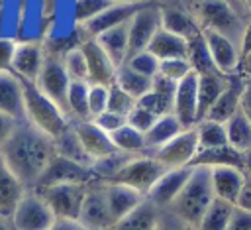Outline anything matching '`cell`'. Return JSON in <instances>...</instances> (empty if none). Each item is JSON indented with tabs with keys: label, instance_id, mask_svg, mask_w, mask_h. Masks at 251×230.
<instances>
[{
	"label": "cell",
	"instance_id": "cell-30",
	"mask_svg": "<svg viewBox=\"0 0 251 230\" xmlns=\"http://www.w3.org/2000/svg\"><path fill=\"white\" fill-rule=\"evenodd\" d=\"M227 85V77L220 73H208V75H198V122L204 120L212 104L218 100L222 90ZM196 122V124H198Z\"/></svg>",
	"mask_w": 251,
	"mask_h": 230
},
{
	"label": "cell",
	"instance_id": "cell-57",
	"mask_svg": "<svg viewBox=\"0 0 251 230\" xmlns=\"http://www.w3.org/2000/svg\"><path fill=\"white\" fill-rule=\"evenodd\" d=\"M239 75H243L245 79H251V51L239 63Z\"/></svg>",
	"mask_w": 251,
	"mask_h": 230
},
{
	"label": "cell",
	"instance_id": "cell-58",
	"mask_svg": "<svg viewBox=\"0 0 251 230\" xmlns=\"http://www.w3.org/2000/svg\"><path fill=\"white\" fill-rule=\"evenodd\" d=\"M222 2H226L227 6H231V8H233L237 14H241L243 18H249V14L245 12V8H243V4H241L239 0H222Z\"/></svg>",
	"mask_w": 251,
	"mask_h": 230
},
{
	"label": "cell",
	"instance_id": "cell-19",
	"mask_svg": "<svg viewBox=\"0 0 251 230\" xmlns=\"http://www.w3.org/2000/svg\"><path fill=\"white\" fill-rule=\"evenodd\" d=\"M73 130L78 138V142L82 144L84 151L90 155L92 161L104 159L108 155H114L118 149L114 147L110 136L106 132H102L92 120H84V122H71Z\"/></svg>",
	"mask_w": 251,
	"mask_h": 230
},
{
	"label": "cell",
	"instance_id": "cell-21",
	"mask_svg": "<svg viewBox=\"0 0 251 230\" xmlns=\"http://www.w3.org/2000/svg\"><path fill=\"white\" fill-rule=\"evenodd\" d=\"M161 28L182 37V39H192L196 35L202 33V29L198 28L196 20L192 18V14L178 2H167L161 4Z\"/></svg>",
	"mask_w": 251,
	"mask_h": 230
},
{
	"label": "cell",
	"instance_id": "cell-42",
	"mask_svg": "<svg viewBox=\"0 0 251 230\" xmlns=\"http://www.w3.org/2000/svg\"><path fill=\"white\" fill-rule=\"evenodd\" d=\"M124 65L129 67L131 71H135V73L147 77V79H153V77H157V73H159V59H157L155 55H151L147 49H145V51H139V53H135V55H131V57H127Z\"/></svg>",
	"mask_w": 251,
	"mask_h": 230
},
{
	"label": "cell",
	"instance_id": "cell-60",
	"mask_svg": "<svg viewBox=\"0 0 251 230\" xmlns=\"http://www.w3.org/2000/svg\"><path fill=\"white\" fill-rule=\"evenodd\" d=\"M0 230H14L10 218H6V216H2V214H0Z\"/></svg>",
	"mask_w": 251,
	"mask_h": 230
},
{
	"label": "cell",
	"instance_id": "cell-61",
	"mask_svg": "<svg viewBox=\"0 0 251 230\" xmlns=\"http://www.w3.org/2000/svg\"><path fill=\"white\" fill-rule=\"evenodd\" d=\"M118 4H145V2H153V0H112Z\"/></svg>",
	"mask_w": 251,
	"mask_h": 230
},
{
	"label": "cell",
	"instance_id": "cell-3",
	"mask_svg": "<svg viewBox=\"0 0 251 230\" xmlns=\"http://www.w3.org/2000/svg\"><path fill=\"white\" fill-rule=\"evenodd\" d=\"M180 4L192 14L202 31H218L239 45V37L247 18L237 14L231 6L222 0H180Z\"/></svg>",
	"mask_w": 251,
	"mask_h": 230
},
{
	"label": "cell",
	"instance_id": "cell-39",
	"mask_svg": "<svg viewBox=\"0 0 251 230\" xmlns=\"http://www.w3.org/2000/svg\"><path fill=\"white\" fill-rule=\"evenodd\" d=\"M233 208H235L233 204H229L226 201H220V199H214L210 202V206L206 208L204 216L200 218L196 230H227Z\"/></svg>",
	"mask_w": 251,
	"mask_h": 230
},
{
	"label": "cell",
	"instance_id": "cell-29",
	"mask_svg": "<svg viewBox=\"0 0 251 230\" xmlns=\"http://www.w3.org/2000/svg\"><path fill=\"white\" fill-rule=\"evenodd\" d=\"M147 51L151 55H155L159 61L165 59H186V39L167 31V29H159L153 39L147 45Z\"/></svg>",
	"mask_w": 251,
	"mask_h": 230
},
{
	"label": "cell",
	"instance_id": "cell-14",
	"mask_svg": "<svg viewBox=\"0 0 251 230\" xmlns=\"http://www.w3.org/2000/svg\"><path fill=\"white\" fill-rule=\"evenodd\" d=\"M173 114L182 124L184 130L194 128L198 122V75L188 73L176 83L173 98Z\"/></svg>",
	"mask_w": 251,
	"mask_h": 230
},
{
	"label": "cell",
	"instance_id": "cell-16",
	"mask_svg": "<svg viewBox=\"0 0 251 230\" xmlns=\"http://www.w3.org/2000/svg\"><path fill=\"white\" fill-rule=\"evenodd\" d=\"M192 173V167H176V169H167L157 183L149 189V193L145 195V199L149 202H153L157 208H169L171 202L176 199V195L180 193V189L184 187V183L188 181Z\"/></svg>",
	"mask_w": 251,
	"mask_h": 230
},
{
	"label": "cell",
	"instance_id": "cell-15",
	"mask_svg": "<svg viewBox=\"0 0 251 230\" xmlns=\"http://www.w3.org/2000/svg\"><path fill=\"white\" fill-rule=\"evenodd\" d=\"M43 61H45V47L41 43H33V41L18 43L12 57L10 73L16 75L20 81L35 83L41 73Z\"/></svg>",
	"mask_w": 251,
	"mask_h": 230
},
{
	"label": "cell",
	"instance_id": "cell-63",
	"mask_svg": "<svg viewBox=\"0 0 251 230\" xmlns=\"http://www.w3.org/2000/svg\"><path fill=\"white\" fill-rule=\"evenodd\" d=\"M155 2H159V0H155ZM165 2H175V0H165Z\"/></svg>",
	"mask_w": 251,
	"mask_h": 230
},
{
	"label": "cell",
	"instance_id": "cell-20",
	"mask_svg": "<svg viewBox=\"0 0 251 230\" xmlns=\"http://www.w3.org/2000/svg\"><path fill=\"white\" fill-rule=\"evenodd\" d=\"M210 181H212L214 199L226 201L235 206L237 197L243 187V181H245V171L239 167H233V165L210 167Z\"/></svg>",
	"mask_w": 251,
	"mask_h": 230
},
{
	"label": "cell",
	"instance_id": "cell-53",
	"mask_svg": "<svg viewBox=\"0 0 251 230\" xmlns=\"http://www.w3.org/2000/svg\"><path fill=\"white\" fill-rule=\"evenodd\" d=\"M239 57L243 59L249 51H251V16L245 20V26H243V31H241V37H239Z\"/></svg>",
	"mask_w": 251,
	"mask_h": 230
},
{
	"label": "cell",
	"instance_id": "cell-28",
	"mask_svg": "<svg viewBox=\"0 0 251 230\" xmlns=\"http://www.w3.org/2000/svg\"><path fill=\"white\" fill-rule=\"evenodd\" d=\"M25 191L27 189L20 183V179L10 171V167L0 157V214L10 218Z\"/></svg>",
	"mask_w": 251,
	"mask_h": 230
},
{
	"label": "cell",
	"instance_id": "cell-50",
	"mask_svg": "<svg viewBox=\"0 0 251 230\" xmlns=\"http://www.w3.org/2000/svg\"><path fill=\"white\" fill-rule=\"evenodd\" d=\"M16 41L10 37H0V73H8L12 67V57L16 51Z\"/></svg>",
	"mask_w": 251,
	"mask_h": 230
},
{
	"label": "cell",
	"instance_id": "cell-24",
	"mask_svg": "<svg viewBox=\"0 0 251 230\" xmlns=\"http://www.w3.org/2000/svg\"><path fill=\"white\" fill-rule=\"evenodd\" d=\"M104 195L108 202V210L112 216V222L116 224L120 218H124L127 212H131L145 197L131 187L120 185V183H104Z\"/></svg>",
	"mask_w": 251,
	"mask_h": 230
},
{
	"label": "cell",
	"instance_id": "cell-18",
	"mask_svg": "<svg viewBox=\"0 0 251 230\" xmlns=\"http://www.w3.org/2000/svg\"><path fill=\"white\" fill-rule=\"evenodd\" d=\"M243 85H245V77L243 75H231L227 77V85L222 90V94L218 96V100L212 104V108L208 110V114L204 116V120H212L218 124H226L237 110L241 104V94H243Z\"/></svg>",
	"mask_w": 251,
	"mask_h": 230
},
{
	"label": "cell",
	"instance_id": "cell-4",
	"mask_svg": "<svg viewBox=\"0 0 251 230\" xmlns=\"http://www.w3.org/2000/svg\"><path fill=\"white\" fill-rule=\"evenodd\" d=\"M24 88V116L25 120L35 126L39 132L49 136L51 140L59 138L69 126L71 120L61 112L57 104H53L37 86L35 83L22 81Z\"/></svg>",
	"mask_w": 251,
	"mask_h": 230
},
{
	"label": "cell",
	"instance_id": "cell-51",
	"mask_svg": "<svg viewBox=\"0 0 251 230\" xmlns=\"http://www.w3.org/2000/svg\"><path fill=\"white\" fill-rule=\"evenodd\" d=\"M227 230H251V212L235 206Z\"/></svg>",
	"mask_w": 251,
	"mask_h": 230
},
{
	"label": "cell",
	"instance_id": "cell-2",
	"mask_svg": "<svg viewBox=\"0 0 251 230\" xmlns=\"http://www.w3.org/2000/svg\"><path fill=\"white\" fill-rule=\"evenodd\" d=\"M212 201H214V191L210 181V167H192L188 181L184 183V187L180 189V193L167 210L196 230L200 218L204 216Z\"/></svg>",
	"mask_w": 251,
	"mask_h": 230
},
{
	"label": "cell",
	"instance_id": "cell-11",
	"mask_svg": "<svg viewBox=\"0 0 251 230\" xmlns=\"http://www.w3.org/2000/svg\"><path fill=\"white\" fill-rule=\"evenodd\" d=\"M92 181H96L92 175V169L82 167L55 153L47 163V167L43 169V173L39 175V179L35 181L33 191L45 189L51 185H61V183H92Z\"/></svg>",
	"mask_w": 251,
	"mask_h": 230
},
{
	"label": "cell",
	"instance_id": "cell-52",
	"mask_svg": "<svg viewBox=\"0 0 251 230\" xmlns=\"http://www.w3.org/2000/svg\"><path fill=\"white\" fill-rule=\"evenodd\" d=\"M235 206L251 212V175H247V173H245V181H243V187H241Z\"/></svg>",
	"mask_w": 251,
	"mask_h": 230
},
{
	"label": "cell",
	"instance_id": "cell-59",
	"mask_svg": "<svg viewBox=\"0 0 251 230\" xmlns=\"http://www.w3.org/2000/svg\"><path fill=\"white\" fill-rule=\"evenodd\" d=\"M243 171H245L247 175H251V151L243 153Z\"/></svg>",
	"mask_w": 251,
	"mask_h": 230
},
{
	"label": "cell",
	"instance_id": "cell-17",
	"mask_svg": "<svg viewBox=\"0 0 251 230\" xmlns=\"http://www.w3.org/2000/svg\"><path fill=\"white\" fill-rule=\"evenodd\" d=\"M80 49L86 59V71H88V85H104L112 86L116 79V65L108 59V55L102 51V47L96 43L94 37H86L80 43Z\"/></svg>",
	"mask_w": 251,
	"mask_h": 230
},
{
	"label": "cell",
	"instance_id": "cell-13",
	"mask_svg": "<svg viewBox=\"0 0 251 230\" xmlns=\"http://www.w3.org/2000/svg\"><path fill=\"white\" fill-rule=\"evenodd\" d=\"M202 37L206 41V47H208V53L212 57V63H214L216 71L222 73L224 77L237 75L239 73V63H241L237 43L231 41L229 37L218 33V31H212V29H204Z\"/></svg>",
	"mask_w": 251,
	"mask_h": 230
},
{
	"label": "cell",
	"instance_id": "cell-41",
	"mask_svg": "<svg viewBox=\"0 0 251 230\" xmlns=\"http://www.w3.org/2000/svg\"><path fill=\"white\" fill-rule=\"evenodd\" d=\"M61 61H63V67H65V71H67V75H69L71 81H86L88 83L86 59H84V53H82L80 45L75 47V49H71V51H67L61 57Z\"/></svg>",
	"mask_w": 251,
	"mask_h": 230
},
{
	"label": "cell",
	"instance_id": "cell-49",
	"mask_svg": "<svg viewBox=\"0 0 251 230\" xmlns=\"http://www.w3.org/2000/svg\"><path fill=\"white\" fill-rule=\"evenodd\" d=\"M155 230H194L188 224H184L182 220H178L173 212H169L167 208H163L159 212V220H157V228Z\"/></svg>",
	"mask_w": 251,
	"mask_h": 230
},
{
	"label": "cell",
	"instance_id": "cell-47",
	"mask_svg": "<svg viewBox=\"0 0 251 230\" xmlns=\"http://www.w3.org/2000/svg\"><path fill=\"white\" fill-rule=\"evenodd\" d=\"M155 120H157L155 114H151L149 110H145L143 106H139V104L135 102V106L131 108V112H129L127 118H126V124L131 126V128H135L137 132L145 134V132L155 124Z\"/></svg>",
	"mask_w": 251,
	"mask_h": 230
},
{
	"label": "cell",
	"instance_id": "cell-40",
	"mask_svg": "<svg viewBox=\"0 0 251 230\" xmlns=\"http://www.w3.org/2000/svg\"><path fill=\"white\" fill-rule=\"evenodd\" d=\"M194 130H196V138H198V149H212V147L227 145L224 124H218L212 120H200L194 126Z\"/></svg>",
	"mask_w": 251,
	"mask_h": 230
},
{
	"label": "cell",
	"instance_id": "cell-45",
	"mask_svg": "<svg viewBox=\"0 0 251 230\" xmlns=\"http://www.w3.org/2000/svg\"><path fill=\"white\" fill-rule=\"evenodd\" d=\"M190 73V65L186 59H165V61H159V73L161 77L173 81V83H178L182 81L186 75Z\"/></svg>",
	"mask_w": 251,
	"mask_h": 230
},
{
	"label": "cell",
	"instance_id": "cell-12",
	"mask_svg": "<svg viewBox=\"0 0 251 230\" xmlns=\"http://www.w3.org/2000/svg\"><path fill=\"white\" fill-rule=\"evenodd\" d=\"M78 222L86 230H108V228L114 226L110 210H108L102 181L88 183V189H86V195H84V201H82V206H80Z\"/></svg>",
	"mask_w": 251,
	"mask_h": 230
},
{
	"label": "cell",
	"instance_id": "cell-7",
	"mask_svg": "<svg viewBox=\"0 0 251 230\" xmlns=\"http://www.w3.org/2000/svg\"><path fill=\"white\" fill-rule=\"evenodd\" d=\"M161 29V4L145 2L127 22V57L145 51L153 35Z\"/></svg>",
	"mask_w": 251,
	"mask_h": 230
},
{
	"label": "cell",
	"instance_id": "cell-31",
	"mask_svg": "<svg viewBox=\"0 0 251 230\" xmlns=\"http://www.w3.org/2000/svg\"><path fill=\"white\" fill-rule=\"evenodd\" d=\"M182 124L176 120L175 114H165L159 116L155 120V124L143 134L145 136V145H147V153L159 149L161 145H165L167 142H171L175 136H178L182 132Z\"/></svg>",
	"mask_w": 251,
	"mask_h": 230
},
{
	"label": "cell",
	"instance_id": "cell-22",
	"mask_svg": "<svg viewBox=\"0 0 251 230\" xmlns=\"http://www.w3.org/2000/svg\"><path fill=\"white\" fill-rule=\"evenodd\" d=\"M139 6H143V4H118V2H114L112 6H108L104 12H100L96 18H92L90 22H86L80 28L84 29V33L88 37H96L102 31H108V29L122 26V24H127L131 20V16L139 10Z\"/></svg>",
	"mask_w": 251,
	"mask_h": 230
},
{
	"label": "cell",
	"instance_id": "cell-38",
	"mask_svg": "<svg viewBox=\"0 0 251 230\" xmlns=\"http://www.w3.org/2000/svg\"><path fill=\"white\" fill-rule=\"evenodd\" d=\"M151 81L153 79H147L135 71H131L129 67L122 65L116 69V79H114V85L118 88H122L126 94H129L133 100H139L143 94L149 92L151 88Z\"/></svg>",
	"mask_w": 251,
	"mask_h": 230
},
{
	"label": "cell",
	"instance_id": "cell-5",
	"mask_svg": "<svg viewBox=\"0 0 251 230\" xmlns=\"http://www.w3.org/2000/svg\"><path fill=\"white\" fill-rule=\"evenodd\" d=\"M165 171H167V167L161 165L155 157H151V155H133L106 183H120V185L131 187L133 191H137L145 197L149 193V189L157 183V179Z\"/></svg>",
	"mask_w": 251,
	"mask_h": 230
},
{
	"label": "cell",
	"instance_id": "cell-27",
	"mask_svg": "<svg viewBox=\"0 0 251 230\" xmlns=\"http://www.w3.org/2000/svg\"><path fill=\"white\" fill-rule=\"evenodd\" d=\"M161 208H157L153 202L143 199L131 212H127L124 218H120L112 230H155L159 220Z\"/></svg>",
	"mask_w": 251,
	"mask_h": 230
},
{
	"label": "cell",
	"instance_id": "cell-6",
	"mask_svg": "<svg viewBox=\"0 0 251 230\" xmlns=\"http://www.w3.org/2000/svg\"><path fill=\"white\" fill-rule=\"evenodd\" d=\"M86 189L88 183H61V185L37 189L35 193L45 201V204L51 208L55 218L78 220Z\"/></svg>",
	"mask_w": 251,
	"mask_h": 230
},
{
	"label": "cell",
	"instance_id": "cell-48",
	"mask_svg": "<svg viewBox=\"0 0 251 230\" xmlns=\"http://www.w3.org/2000/svg\"><path fill=\"white\" fill-rule=\"evenodd\" d=\"M92 122H94L102 132H106V134L110 136L112 132H116L118 128H122V126L126 124V118L120 116V114H114V112H110V110H104L102 114L94 116Z\"/></svg>",
	"mask_w": 251,
	"mask_h": 230
},
{
	"label": "cell",
	"instance_id": "cell-33",
	"mask_svg": "<svg viewBox=\"0 0 251 230\" xmlns=\"http://www.w3.org/2000/svg\"><path fill=\"white\" fill-rule=\"evenodd\" d=\"M53 145H55V153H57V155H61V157H65V159H71V161H75V163H78V165H82V167L92 169V163H94V161H92L90 155L84 151L82 144L78 142V138H76V134H75V130H73V124H71L59 138L53 140Z\"/></svg>",
	"mask_w": 251,
	"mask_h": 230
},
{
	"label": "cell",
	"instance_id": "cell-35",
	"mask_svg": "<svg viewBox=\"0 0 251 230\" xmlns=\"http://www.w3.org/2000/svg\"><path fill=\"white\" fill-rule=\"evenodd\" d=\"M67 110L71 122L90 120L88 114V83L86 81H71L67 92Z\"/></svg>",
	"mask_w": 251,
	"mask_h": 230
},
{
	"label": "cell",
	"instance_id": "cell-43",
	"mask_svg": "<svg viewBox=\"0 0 251 230\" xmlns=\"http://www.w3.org/2000/svg\"><path fill=\"white\" fill-rule=\"evenodd\" d=\"M112 0H76L75 2V22L78 26H84L92 18H96L100 12H104L108 6H112Z\"/></svg>",
	"mask_w": 251,
	"mask_h": 230
},
{
	"label": "cell",
	"instance_id": "cell-46",
	"mask_svg": "<svg viewBox=\"0 0 251 230\" xmlns=\"http://www.w3.org/2000/svg\"><path fill=\"white\" fill-rule=\"evenodd\" d=\"M108 94H110V86L88 85V114H90V120L94 116L102 114L108 108Z\"/></svg>",
	"mask_w": 251,
	"mask_h": 230
},
{
	"label": "cell",
	"instance_id": "cell-55",
	"mask_svg": "<svg viewBox=\"0 0 251 230\" xmlns=\"http://www.w3.org/2000/svg\"><path fill=\"white\" fill-rule=\"evenodd\" d=\"M239 110L245 114V118L249 120L251 124V79H245V85H243V94H241V104H239Z\"/></svg>",
	"mask_w": 251,
	"mask_h": 230
},
{
	"label": "cell",
	"instance_id": "cell-36",
	"mask_svg": "<svg viewBox=\"0 0 251 230\" xmlns=\"http://www.w3.org/2000/svg\"><path fill=\"white\" fill-rule=\"evenodd\" d=\"M110 140H112L114 147L118 151H122V153H127V155H147L145 136L141 132H137L135 128L127 126V124H124L122 128L112 132Z\"/></svg>",
	"mask_w": 251,
	"mask_h": 230
},
{
	"label": "cell",
	"instance_id": "cell-8",
	"mask_svg": "<svg viewBox=\"0 0 251 230\" xmlns=\"http://www.w3.org/2000/svg\"><path fill=\"white\" fill-rule=\"evenodd\" d=\"M10 222L14 230H51L55 214L33 189H27L16 204Z\"/></svg>",
	"mask_w": 251,
	"mask_h": 230
},
{
	"label": "cell",
	"instance_id": "cell-44",
	"mask_svg": "<svg viewBox=\"0 0 251 230\" xmlns=\"http://www.w3.org/2000/svg\"><path fill=\"white\" fill-rule=\"evenodd\" d=\"M137 100H133L129 94H126L122 88H118L116 85L110 86V94H108V108L114 114H120L124 118H127V114L131 112V108L135 106Z\"/></svg>",
	"mask_w": 251,
	"mask_h": 230
},
{
	"label": "cell",
	"instance_id": "cell-10",
	"mask_svg": "<svg viewBox=\"0 0 251 230\" xmlns=\"http://www.w3.org/2000/svg\"><path fill=\"white\" fill-rule=\"evenodd\" d=\"M196 151H198L196 130L188 128V130H182L171 142H167L165 145H161L159 149H155L147 155L155 157L167 169H176V167H188L190 161L194 159Z\"/></svg>",
	"mask_w": 251,
	"mask_h": 230
},
{
	"label": "cell",
	"instance_id": "cell-1",
	"mask_svg": "<svg viewBox=\"0 0 251 230\" xmlns=\"http://www.w3.org/2000/svg\"><path fill=\"white\" fill-rule=\"evenodd\" d=\"M53 155V140L31 126L25 118L16 124L8 142L0 149V157L25 189H33Z\"/></svg>",
	"mask_w": 251,
	"mask_h": 230
},
{
	"label": "cell",
	"instance_id": "cell-56",
	"mask_svg": "<svg viewBox=\"0 0 251 230\" xmlns=\"http://www.w3.org/2000/svg\"><path fill=\"white\" fill-rule=\"evenodd\" d=\"M51 230H86L78 220H69V218H55Z\"/></svg>",
	"mask_w": 251,
	"mask_h": 230
},
{
	"label": "cell",
	"instance_id": "cell-32",
	"mask_svg": "<svg viewBox=\"0 0 251 230\" xmlns=\"http://www.w3.org/2000/svg\"><path fill=\"white\" fill-rule=\"evenodd\" d=\"M220 165H233L243 169V155L231 149L229 145L212 147V149H198L190 167H220Z\"/></svg>",
	"mask_w": 251,
	"mask_h": 230
},
{
	"label": "cell",
	"instance_id": "cell-62",
	"mask_svg": "<svg viewBox=\"0 0 251 230\" xmlns=\"http://www.w3.org/2000/svg\"><path fill=\"white\" fill-rule=\"evenodd\" d=\"M241 4H243V8H245V12L251 16V0H239Z\"/></svg>",
	"mask_w": 251,
	"mask_h": 230
},
{
	"label": "cell",
	"instance_id": "cell-54",
	"mask_svg": "<svg viewBox=\"0 0 251 230\" xmlns=\"http://www.w3.org/2000/svg\"><path fill=\"white\" fill-rule=\"evenodd\" d=\"M16 120H12V118H8L6 114H0V149L4 147V144L8 142V138H10V134L14 132V128H16Z\"/></svg>",
	"mask_w": 251,
	"mask_h": 230
},
{
	"label": "cell",
	"instance_id": "cell-25",
	"mask_svg": "<svg viewBox=\"0 0 251 230\" xmlns=\"http://www.w3.org/2000/svg\"><path fill=\"white\" fill-rule=\"evenodd\" d=\"M0 114L20 122L24 120V88L22 81L8 73H0Z\"/></svg>",
	"mask_w": 251,
	"mask_h": 230
},
{
	"label": "cell",
	"instance_id": "cell-34",
	"mask_svg": "<svg viewBox=\"0 0 251 230\" xmlns=\"http://www.w3.org/2000/svg\"><path fill=\"white\" fill-rule=\"evenodd\" d=\"M226 138H227V145L231 149H235L237 153H247L251 151V124L245 118V114L241 110H237L226 124Z\"/></svg>",
	"mask_w": 251,
	"mask_h": 230
},
{
	"label": "cell",
	"instance_id": "cell-37",
	"mask_svg": "<svg viewBox=\"0 0 251 230\" xmlns=\"http://www.w3.org/2000/svg\"><path fill=\"white\" fill-rule=\"evenodd\" d=\"M186 61L190 65V71L196 73V75L218 73L216 67H214V63H212V57L208 53V47H206V41H204L202 33L186 41Z\"/></svg>",
	"mask_w": 251,
	"mask_h": 230
},
{
	"label": "cell",
	"instance_id": "cell-23",
	"mask_svg": "<svg viewBox=\"0 0 251 230\" xmlns=\"http://www.w3.org/2000/svg\"><path fill=\"white\" fill-rule=\"evenodd\" d=\"M175 88H176V83L157 75L153 77L151 81V88L147 94H143L137 104L143 106L145 110H149L151 114H155L157 118L159 116H165V114H173V98H175Z\"/></svg>",
	"mask_w": 251,
	"mask_h": 230
},
{
	"label": "cell",
	"instance_id": "cell-64",
	"mask_svg": "<svg viewBox=\"0 0 251 230\" xmlns=\"http://www.w3.org/2000/svg\"><path fill=\"white\" fill-rule=\"evenodd\" d=\"M108 230H112V228H108Z\"/></svg>",
	"mask_w": 251,
	"mask_h": 230
},
{
	"label": "cell",
	"instance_id": "cell-26",
	"mask_svg": "<svg viewBox=\"0 0 251 230\" xmlns=\"http://www.w3.org/2000/svg\"><path fill=\"white\" fill-rule=\"evenodd\" d=\"M94 39L102 47V51L108 55V59L116 65V69L126 63V59H127V24L116 26L108 31H102Z\"/></svg>",
	"mask_w": 251,
	"mask_h": 230
},
{
	"label": "cell",
	"instance_id": "cell-9",
	"mask_svg": "<svg viewBox=\"0 0 251 230\" xmlns=\"http://www.w3.org/2000/svg\"><path fill=\"white\" fill-rule=\"evenodd\" d=\"M69 85L71 79L63 67L61 57L49 55L45 53V61L41 67V73L35 81V86L53 102L61 108V112L69 118V110H67V92H69Z\"/></svg>",
	"mask_w": 251,
	"mask_h": 230
}]
</instances>
